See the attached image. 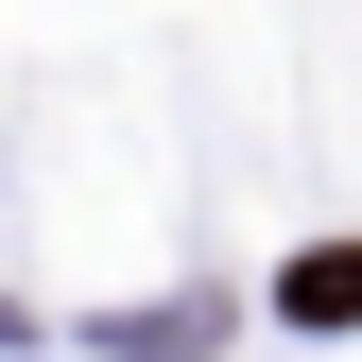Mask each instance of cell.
I'll return each mask as SVG.
<instances>
[{"label":"cell","mask_w":362,"mask_h":362,"mask_svg":"<svg viewBox=\"0 0 362 362\" xmlns=\"http://www.w3.org/2000/svg\"><path fill=\"white\" fill-rule=\"evenodd\" d=\"M276 310H293V328H362V242H310L276 276Z\"/></svg>","instance_id":"obj_1"}]
</instances>
